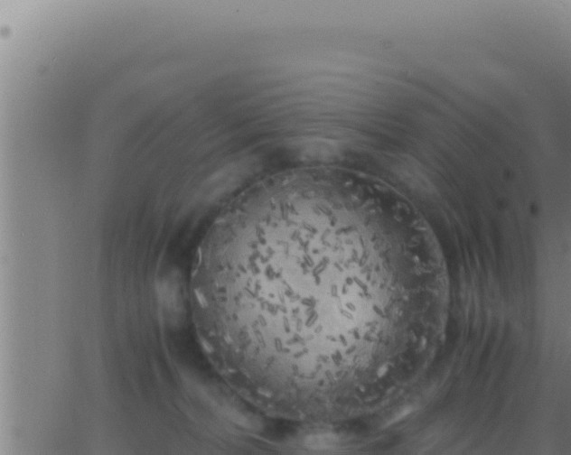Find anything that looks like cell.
<instances>
[{
  "mask_svg": "<svg viewBox=\"0 0 571 455\" xmlns=\"http://www.w3.org/2000/svg\"><path fill=\"white\" fill-rule=\"evenodd\" d=\"M407 243L370 207L351 235H235L211 273V356L264 414L335 424L378 401L379 345L410 300L388 258Z\"/></svg>",
  "mask_w": 571,
  "mask_h": 455,
  "instance_id": "1",
  "label": "cell"
}]
</instances>
